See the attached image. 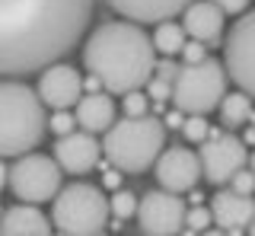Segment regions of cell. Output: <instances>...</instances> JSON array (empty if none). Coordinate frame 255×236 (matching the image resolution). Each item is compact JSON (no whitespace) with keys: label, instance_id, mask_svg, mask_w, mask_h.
<instances>
[{"label":"cell","instance_id":"1","mask_svg":"<svg viewBox=\"0 0 255 236\" xmlns=\"http://www.w3.org/2000/svg\"><path fill=\"white\" fill-rule=\"evenodd\" d=\"M96 0H0V77H26L77 48Z\"/></svg>","mask_w":255,"mask_h":236},{"label":"cell","instance_id":"2","mask_svg":"<svg viewBox=\"0 0 255 236\" xmlns=\"http://www.w3.org/2000/svg\"><path fill=\"white\" fill-rule=\"evenodd\" d=\"M153 38L137 22H102L83 45V64L112 96H125L147 86V80L153 77Z\"/></svg>","mask_w":255,"mask_h":236},{"label":"cell","instance_id":"3","mask_svg":"<svg viewBox=\"0 0 255 236\" xmlns=\"http://www.w3.org/2000/svg\"><path fill=\"white\" fill-rule=\"evenodd\" d=\"M45 102L26 83L0 80V156L32 153L45 137Z\"/></svg>","mask_w":255,"mask_h":236},{"label":"cell","instance_id":"4","mask_svg":"<svg viewBox=\"0 0 255 236\" xmlns=\"http://www.w3.org/2000/svg\"><path fill=\"white\" fill-rule=\"evenodd\" d=\"M166 147V124L153 115L122 118L106 131L102 153L118 172H143L156 163Z\"/></svg>","mask_w":255,"mask_h":236},{"label":"cell","instance_id":"5","mask_svg":"<svg viewBox=\"0 0 255 236\" xmlns=\"http://www.w3.org/2000/svg\"><path fill=\"white\" fill-rule=\"evenodd\" d=\"M112 217L109 198L90 182H70L54 195L51 224L64 236H102Z\"/></svg>","mask_w":255,"mask_h":236},{"label":"cell","instance_id":"6","mask_svg":"<svg viewBox=\"0 0 255 236\" xmlns=\"http://www.w3.org/2000/svg\"><path fill=\"white\" fill-rule=\"evenodd\" d=\"M227 96V67L217 58H204L201 64H182L172 80V106L182 115H207Z\"/></svg>","mask_w":255,"mask_h":236},{"label":"cell","instance_id":"7","mask_svg":"<svg viewBox=\"0 0 255 236\" xmlns=\"http://www.w3.org/2000/svg\"><path fill=\"white\" fill-rule=\"evenodd\" d=\"M6 185L22 204L51 201L61 192V166H58V160H51L45 153H22L10 166Z\"/></svg>","mask_w":255,"mask_h":236},{"label":"cell","instance_id":"8","mask_svg":"<svg viewBox=\"0 0 255 236\" xmlns=\"http://www.w3.org/2000/svg\"><path fill=\"white\" fill-rule=\"evenodd\" d=\"M223 67L246 96L255 99V10L243 13L236 26H230L223 45Z\"/></svg>","mask_w":255,"mask_h":236},{"label":"cell","instance_id":"9","mask_svg":"<svg viewBox=\"0 0 255 236\" xmlns=\"http://www.w3.org/2000/svg\"><path fill=\"white\" fill-rule=\"evenodd\" d=\"M198 156H201V172L211 185H227L249 163L246 144L239 137H233V131H214V128Z\"/></svg>","mask_w":255,"mask_h":236},{"label":"cell","instance_id":"10","mask_svg":"<svg viewBox=\"0 0 255 236\" xmlns=\"http://www.w3.org/2000/svg\"><path fill=\"white\" fill-rule=\"evenodd\" d=\"M185 201L182 195L175 192H147L143 198L137 201V224L143 236H179L185 230Z\"/></svg>","mask_w":255,"mask_h":236},{"label":"cell","instance_id":"11","mask_svg":"<svg viewBox=\"0 0 255 236\" xmlns=\"http://www.w3.org/2000/svg\"><path fill=\"white\" fill-rule=\"evenodd\" d=\"M156 169V182L159 188L166 192H175V195H185V192H195L198 179L204 176L201 172V156L188 147H169L156 156L153 163Z\"/></svg>","mask_w":255,"mask_h":236},{"label":"cell","instance_id":"12","mask_svg":"<svg viewBox=\"0 0 255 236\" xmlns=\"http://www.w3.org/2000/svg\"><path fill=\"white\" fill-rule=\"evenodd\" d=\"M99 153H102V144L90 131H70V134L58 137V144H54V160L70 176H86L90 169H96Z\"/></svg>","mask_w":255,"mask_h":236},{"label":"cell","instance_id":"13","mask_svg":"<svg viewBox=\"0 0 255 236\" xmlns=\"http://www.w3.org/2000/svg\"><path fill=\"white\" fill-rule=\"evenodd\" d=\"M35 93L45 106H51L58 112V109H70L80 102V96H83V80H80V74L70 64H51V67L42 70Z\"/></svg>","mask_w":255,"mask_h":236},{"label":"cell","instance_id":"14","mask_svg":"<svg viewBox=\"0 0 255 236\" xmlns=\"http://www.w3.org/2000/svg\"><path fill=\"white\" fill-rule=\"evenodd\" d=\"M211 217L220 230H246L255 220L252 195H239L233 188H220L211 198Z\"/></svg>","mask_w":255,"mask_h":236},{"label":"cell","instance_id":"15","mask_svg":"<svg viewBox=\"0 0 255 236\" xmlns=\"http://www.w3.org/2000/svg\"><path fill=\"white\" fill-rule=\"evenodd\" d=\"M223 19H227V13L217 3H211V0H195V3H188L182 10L185 35L195 38V42H204V45H214L223 35Z\"/></svg>","mask_w":255,"mask_h":236},{"label":"cell","instance_id":"16","mask_svg":"<svg viewBox=\"0 0 255 236\" xmlns=\"http://www.w3.org/2000/svg\"><path fill=\"white\" fill-rule=\"evenodd\" d=\"M188 3H195V0H109L112 10L131 22H166L179 16Z\"/></svg>","mask_w":255,"mask_h":236},{"label":"cell","instance_id":"17","mask_svg":"<svg viewBox=\"0 0 255 236\" xmlns=\"http://www.w3.org/2000/svg\"><path fill=\"white\" fill-rule=\"evenodd\" d=\"M74 118H77L80 131L106 134L112 124H115V102H112V93H90V96H80Z\"/></svg>","mask_w":255,"mask_h":236},{"label":"cell","instance_id":"18","mask_svg":"<svg viewBox=\"0 0 255 236\" xmlns=\"http://www.w3.org/2000/svg\"><path fill=\"white\" fill-rule=\"evenodd\" d=\"M0 236H51V220L35 204H13L0 217Z\"/></svg>","mask_w":255,"mask_h":236},{"label":"cell","instance_id":"19","mask_svg":"<svg viewBox=\"0 0 255 236\" xmlns=\"http://www.w3.org/2000/svg\"><path fill=\"white\" fill-rule=\"evenodd\" d=\"M217 109H220V124L227 131H233V128H239V124H246L252 118V96H246L243 90L230 93V96L220 99Z\"/></svg>","mask_w":255,"mask_h":236},{"label":"cell","instance_id":"20","mask_svg":"<svg viewBox=\"0 0 255 236\" xmlns=\"http://www.w3.org/2000/svg\"><path fill=\"white\" fill-rule=\"evenodd\" d=\"M185 29L179 26V22L166 19V22H156V32H153V48L163 51L166 58H175V54H182L185 48Z\"/></svg>","mask_w":255,"mask_h":236},{"label":"cell","instance_id":"21","mask_svg":"<svg viewBox=\"0 0 255 236\" xmlns=\"http://www.w3.org/2000/svg\"><path fill=\"white\" fill-rule=\"evenodd\" d=\"M109 208H112V217L128 220V217L137 214V198H134L128 188H115V195L109 198Z\"/></svg>","mask_w":255,"mask_h":236},{"label":"cell","instance_id":"22","mask_svg":"<svg viewBox=\"0 0 255 236\" xmlns=\"http://www.w3.org/2000/svg\"><path fill=\"white\" fill-rule=\"evenodd\" d=\"M182 134L191 144H204L207 134H211V124H207V115H188L185 124H182Z\"/></svg>","mask_w":255,"mask_h":236},{"label":"cell","instance_id":"23","mask_svg":"<svg viewBox=\"0 0 255 236\" xmlns=\"http://www.w3.org/2000/svg\"><path fill=\"white\" fill-rule=\"evenodd\" d=\"M211 208H204V204H195V208H188V214H185V230H195V233H201L211 227Z\"/></svg>","mask_w":255,"mask_h":236},{"label":"cell","instance_id":"24","mask_svg":"<svg viewBox=\"0 0 255 236\" xmlns=\"http://www.w3.org/2000/svg\"><path fill=\"white\" fill-rule=\"evenodd\" d=\"M48 128H51V134L64 137V134H70V131H77V118L70 115L67 109H58V112L51 115V121H48Z\"/></svg>","mask_w":255,"mask_h":236},{"label":"cell","instance_id":"25","mask_svg":"<svg viewBox=\"0 0 255 236\" xmlns=\"http://www.w3.org/2000/svg\"><path fill=\"white\" fill-rule=\"evenodd\" d=\"M122 109H125V115H128V118H140V115H147V96H143L140 90L125 93Z\"/></svg>","mask_w":255,"mask_h":236},{"label":"cell","instance_id":"26","mask_svg":"<svg viewBox=\"0 0 255 236\" xmlns=\"http://www.w3.org/2000/svg\"><path fill=\"white\" fill-rule=\"evenodd\" d=\"M147 96L153 102H169L172 99V83L159 80V77H150V80H147Z\"/></svg>","mask_w":255,"mask_h":236},{"label":"cell","instance_id":"27","mask_svg":"<svg viewBox=\"0 0 255 236\" xmlns=\"http://www.w3.org/2000/svg\"><path fill=\"white\" fill-rule=\"evenodd\" d=\"M230 188L239 195H252L255 192V172L252 169H239L233 179H230Z\"/></svg>","mask_w":255,"mask_h":236},{"label":"cell","instance_id":"28","mask_svg":"<svg viewBox=\"0 0 255 236\" xmlns=\"http://www.w3.org/2000/svg\"><path fill=\"white\" fill-rule=\"evenodd\" d=\"M182 58H185V64H201V61L207 58V51H204V42H185V48H182Z\"/></svg>","mask_w":255,"mask_h":236},{"label":"cell","instance_id":"29","mask_svg":"<svg viewBox=\"0 0 255 236\" xmlns=\"http://www.w3.org/2000/svg\"><path fill=\"white\" fill-rule=\"evenodd\" d=\"M211 3H217L227 16H243L246 13V6L252 3V0H211Z\"/></svg>","mask_w":255,"mask_h":236},{"label":"cell","instance_id":"30","mask_svg":"<svg viewBox=\"0 0 255 236\" xmlns=\"http://www.w3.org/2000/svg\"><path fill=\"white\" fill-rule=\"evenodd\" d=\"M175 74H179V67H175V61H156L153 67V77H159V80H175Z\"/></svg>","mask_w":255,"mask_h":236},{"label":"cell","instance_id":"31","mask_svg":"<svg viewBox=\"0 0 255 236\" xmlns=\"http://www.w3.org/2000/svg\"><path fill=\"white\" fill-rule=\"evenodd\" d=\"M102 185H106V188H122V172H118V169H109L106 176H102Z\"/></svg>","mask_w":255,"mask_h":236},{"label":"cell","instance_id":"32","mask_svg":"<svg viewBox=\"0 0 255 236\" xmlns=\"http://www.w3.org/2000/svg\"><path fill=\"white\" fill-rule=\"evenodd\" d=\"M163 124H166V128H182V124H185V115L175 109V112H169V115L163 118Z\"/></svg>","mask_w":255,"mask_h":236},{"label":"cell","instance_id":"33","mask_svg":"<svg viewBox=\"0 0 255 236\" xmlns=\"http://www.w3.org/2000/svg\"><path fill=\"white\" fill-rule=\"evenodd\" d=\"M6 179H10V169H6V166H3V156H0V188H3V185H6Z\"/></svg>","mask_w":255,"mask_h":236},{"label":"cell","instance_id":"34","mask_svg":"<svg viewBox=\"0 0 255 236\" xmlns=\"http://www.w3.org/2000/svg\"><path fill=\"white\" fill-rule=\"evenodd\" d=\"M198 236H227V233H223V230H211V227H207V230H201Z\"/></svg>","mask_w":255,"mask_h":236},{"label":"cell","instance_id":"35","mask_svg":"<svg viewBox=\"0 0 255 236\" xmlns=\"http://www.w3.org/2000/svg\"><path fill=\"white\" fill-rule=\"evenodd\" d=\"M246 230H249V236H255V220H252V224H249V227H246Z\"/></svg>","mask_w":255,"mask_h":236},{"label":"cell","instance_id":"36","mask_svg":"<svg viewBox=\"0 0 255 236\" xmlns=\"http://www.w3.org/2000/svg\"><path fill=\"white\" fill-rule=\"evenodd\" d=\"M249 163H252V172H255V153H252V156H249Z\"/></svg>","mask_w":255,"mask_h":236},{"label":"cell","instance_id":"37","mask_svg":"<svg viewBox=\"0 0 255 236\" xmlns=\"http://www.w3.org/2000/svg\"><path fill=\"white\" fill-rule=\"evenodd\" d=\"M0 217H3V211H0Z\"/></svg>","mask_w":255,"mask_h":236}]
</instances>
